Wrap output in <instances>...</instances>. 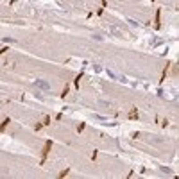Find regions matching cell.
Listing matches in <instances>:
<instances>
[{"mask_svg": "<svg viewBox=\"0 0 179 179\" xmlns=\"http://www.w3.org/2000/svg\"><path fill=\"white\" fill-rule=\"evenodd\" d=\"M36 86H38V88H41V90H45V91H49V90H50V86L45 83V81H38V83H36Z\"/></svg>", "mask_w": 179, "mask_h": 179, "instance_id": "6da1fadb", "label": "cell"}]
</instances>
